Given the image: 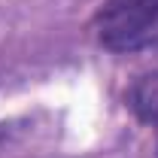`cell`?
<instances>
[{
    "mask_svg": "<svg viewBox=\"0 0 158 158\" xmlns=\"http://www.w3.org/2000/svg\"><path fill=\"white\" fill-rule=\"evenodd\" d=\"M125 100H128V110L143 125L155 128V134H158V70L143 73V76L134 79L128 94H125Z\"/></svg>",
    "mask_w": 158,
    "mask_h": 158,
    "instance_id": "2",
    "label": "cell"
},
{
    "mask_svg": "<svg viewBox=\"0 0 158 158\" xmlns=\"http://www.w3.org/2000/svg\"><path fill=\"white\" fill-rule=\"evenodd\" d=\"M94 34L118 55L158 49V0H106L94 15Z\"/></svg>",
    "mask_w": 158,
    "mask_h": 158,
    "instance_id": "1",
    "label": "cell"
}]
</instances>
